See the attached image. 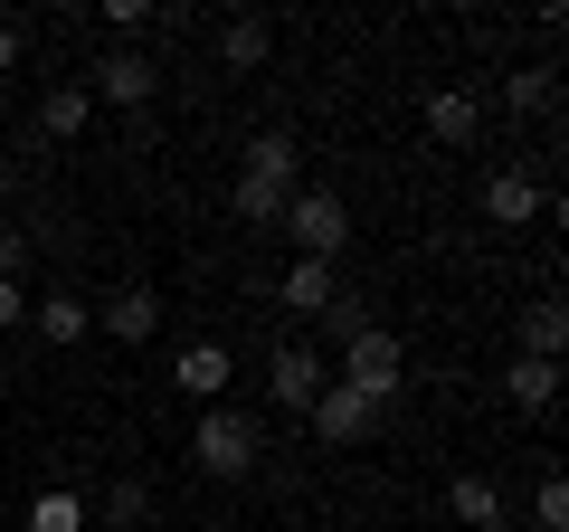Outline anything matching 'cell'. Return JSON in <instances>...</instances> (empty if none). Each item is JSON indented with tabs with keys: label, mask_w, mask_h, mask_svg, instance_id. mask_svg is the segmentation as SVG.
<instances>
[{
	"label": "cell",
	"mask_w": 569,
	"mask_h": 532,
	"mask_svg": "<svg viewBox=\"0 0 569 532\" xmlns=\"http://www.w3.org/2000/svg\"><path fill=\"white\" fill-rule=\"evenodd\" d=\"M86 124H96V96H86L77 77H58V86L39 96V134H48V144H77Z\"/></svg>",
	"instance_id": "obj_15"
},
{
	"label": "cell",
	"mask_w": 569,
	"mask_h": 532,
	"mask_svg": "<svg viewBox=\"0 0 569 532\" xmlns=\"http://www.w3.org/2000/svg\"><path fill=\"white\" fill-rule=\"evenodd\" d=\"M541 209H550L541 171L503 162V171H493V181H485V219H493V228H531V219H541Z\"/></svg>",
	"instance_id": "obj_10"
},
{
	"label": "cell",
	"mask_w": 569,
	"mask_h": 532,
	"mask_svg": "<svg viewBox=\"0 0 569 532\" xmlns=\"http://www.w3.org/2000/svg\"><path fill=\"white\" fill-rule=\"evenodd\" d=\"M86 96L96 105H123V115H142V105H152V86H162V67L142 58V48H96V67H86Z\"/></svg>",
	"instance_id": "obj_4"
},
{
	"label": "cell",
	"mask_w": 569,
	"mask_h": 532,
	"mask_svg": "<svg viewBox=\"0 0 569 532\" xmlns=\"http://www.w3.org/2000/svg\"><path fill=\"white\" fill-rule=\"evenodd\" d=\"M493 532H522V523H512V513H503V523H493Z\"/></svg>",
	"instance_id": "obj_28"
},
{
	"label": "cell",
	"mask_w": 569,
	"mask_h": 532,
	"mask_svg": "<svg viewBox=\"0 0 569 532\" xmlns=\"http://www.w3.org/2000/svg\"><path fill=\"white\" fill-rule=\"evenodd\" d=\"M323 381H332V362L313 343H276V371H266V390H276V410L284 418H305L313 400H323Z\"/></svg>",
	"instance_id": "obj_5"
},
{
	"label": "cell",
	"mask_w": 569,
	"mask_h": 532,
	"mask_svg": "<svg viewBox=\"0 0 569 532\" xmlns=\"http://www.w3.org/2000/svg\"><path fill=\"white\" fill-rule=\"evenodd\" d=\"M238 181H257V190H276V200H295V181H305V144H295V134H257Z\"/></svg>",
	"instance_id": "obj_11"
},
{
	"label": "cell",
	"mask_w": 569,
	"mask_h": 532,
	"mask_svg": "<svg viewBox=\"0 0 569 532\" xmlns=\"http://www.w3.org/2000/svg\"><path fill=\"white\" fill-rule=\"evenodd\" d=\"M560 105V67H522V77H503V115H550Z\"/></svg>",
	"instance_id": "obj_20"
},
{
	"label": "cell",
	"mask_w": 569,
	"mask_h": 532,
	"mask_svg": "<svg viewBox=\"0 0 569 532\" xmlns=\"http://www.w3.org/2000/svg\"><path fill=\"white\" fill-rule=\"evenodd\" d=\"M29 333H39L48 352H77L86 333H96V295L58 286V295H29Z\"/></svg>",
	"instance_id": "obj_8"
},
{
	"label": "cell",
	"mask_w": 569,
	"mask_h": 532,
	"mask_svg": "<svg viewBox=\"0 0 569 532\" xmlns=\"http://www.w3.org/2000/svg\"><path fill=\"white\" fill-rule=\"evenodd\" d=\"M475 134H485V96H466V86H437V96H427V144L466 152Z\"/></svg>",
	"instance_id": "obj_12"
},
{
	"label": "cell",
	"mask_w": 569,
	"mask_h": 532,
	"mask_svg": "<svg viewBox=\"0 0 569 532\" xmlns=\"http://www.w3.org/2000/svg\"><path fill=\"white\" fill-rule=\"evenodd\" d=\"M276 295H284V314H323L342 286H332V266H323V257H284V286H276Z\"/></svg>",
	"instance_id": "obj_17"
},
{
	"label": "cell",
	"mask_w": 569,
	"mask_h": 532,
	"mask_svg": "<svg viewBox=\"0 0 569 532\" xmlns=\"http://www.w3.org/2000/svg\"><path fill=\"white\" fill-rule=\"evenodd\" d=\"M447 513H456L466 532H493V523H503V485H493V475H456V485H447Z\"/></svg>",
	"instance_id": "obj_18"
},
{
	"label": "cell",
	"mask_w": 569,
	"mask_h": 532,
	"mask_svg": "<svg viewBox=\"0 0 569 532\" xmlns=\"http://www.w3.org/2000/svg\"><path fill=\"white\" fill-rule=\"evenodd\" d=\"M284 238H295V257H342V247H351V200H342V190H295V200H284Z\"/></svg>",
	"instance_id": "obj_3"
},
{
	"label": "cell",
	"mask_w": 569,
	"mask_h": 532,
	"mask_svg": "<svg viewBox=\"0 0 569 532\" xmlns=\"http://www.w3.org/2000/svg\"><path fill=\"white\" fill-rule=\"evenodd\" d=\"M29 532H96V523H86V494H67V485L29 494Z\"/></svg>",
	"instance_id": "obj_21"
},
{
	"label": "cell",
	"mask_w": 569,
	"mask_h": 532,
	"mask_svg": "<svg viewBox=\"0 0 569 532\" xmlns=\"http://www.w3.org/2000/svg\"><path fill=\"white\" fill-rule=\"evenodd\" d=\"M257 456H266V428H257L247 410H228V400H219V410L190 418V466H200V475L247 485V475H257Z\"/></svg>",
	"instance_id": "obj_1"
},
{
	"label": "cell",
	"mask_w": 569,
	"mask_h": 532,
	"mask_svg": "<svg viewBox=\"0 0 569 532\" xmlns=\"http://www.w3.org/2000/svg\"><path fill=\"white\" fill-rule=\"evenodd\" d=\"M531 532H569V485H560V466L531 485Z\"/></svg>",
	"instance_id": "obj_22"
},
{
	"label": "cell",
	"mask_w": 569,
	"mask_h": 532,
	"mask_svg": "<svg viewBox=\"0 0 569 532\" xmlns=\"http://www.w3.org/2000/svg\"><path fill=\"white\" fill-rule=\"evenodd\" d=\"M228 371H238V362H228V343H181V352H171V390L200 400V410H219V400H228Z\"/></svg>",
	"instance_id": "obj_9"
},
{
	"label": "cell",
	"mask_w": 569,
	"mask_h": 532,
	"mask_svg": "<svg viewBox=\"0 0 569 532\" xmlns=\"http://www.w3.org/2000/svg\"><path fill=\"white\" fill-rule=\"evenodd\" d=\"M0 276H10V286L29 276V238H20V228H0Z\"/></svg>",
	"instance_id": "obj_24"
},
{
	"label": "cell",
	"mask_w": 569,
	"mask_h": 532,
	"mask_svg": "<svg viewBox=\"0 0 569 532\" xmlns=\"http://www.w3.org/2000/svg\"><path fill=\"white\" fill-rule=\"evenodd\" d=\"M313 437H323V447H361L370 428H380V400H361V390H342V381H323V400H313Z\"/></svg>",
	"instance_id": "obj_6"
},
{
	"label": "cell",
	"mask_w": 569,
	"mask_h": 532,
	"mask_svg": "<svg viewBox=\"0 0 569 532\" xmlns=\"http://www.w3.org/2000/svg\"><path fill=\"white\" fill-rule=\"evenodd\" d=\"M503 400H512L522 418H550V410H560V362H531V352H512V362H503Z\"/></svg>",
	"instance_id": "obj_13"
},
{
	"label": "cell",
	"mask_w": 569,
	"mask_h": 532,
	"mask_svg": "<svg viewBox=\"0 0 569 532\" xmlns=\"http://www.w3.org/2000/svg\"><path fill=\"white\" fill-rule=\"evenodd\" d=\"M20 48H29V29H20V20H0V77L20 67Z\"/></svg>",
	"instance_id": "obj_26"
},
{
	"label": "cell",
	"mask_w": 569,
	"mask_h": 532,
	"mask_svg": "<svg viewBox=\"0 0 569 532\" xmlns=\"http://www.w3.org/2000/svg\"><path fill=\"white\" fill-rule=\"evenodd\" d=\"M342 390H361V400H380V410L408 390V352H399V333H389V324H361L342 343Z\"/></svg>",
	"instance_id": "obj_2"
},
{
	"label": "cell",
	"mask_w": 569,
	"mask_h": 532,
	"mask_svg": "<svg viewBox=\"0 0 569 532\" xmlns=\"http://www.w3.org/2000/svg\"><path fill=\"white\" fill-rule=\"evenodd\" d=\"M560 343H569V314H560V295L522 305V352H531V362H560Z\"/></svg>",
	"instance_id": "obj_19"
},
{
	"label": "cell",
	"mask_w": 569,
	"mask_h": 532,
	"mask_svg": "<svg viewBox=\"0 0 569 532\" xmlns=\"http://www.w3.org/2000/svg\"><path fill=\"white\" fill-rule=\"evenodd\" d=\"M228 200H238V219H247V228H276V219H284V200H276V190H257V181H238Z\"/></svg>",
	"instance_id": "obj_23"
},
{
	"label": "cell",
	"mask_w": 569,
	"mask_h": 532,
	"mask_svg": "<svg viewBox=\"0 0 569 532\" xmlns=\"http://www.w3.org/2000/svg\"><path fill=\"white\" fill-rule=\"evenodd\" d=\"M0 200H10V162H0Z\"/></svg>",
	"instance_id": "obj_27"
},
{
	"label": "cell",
	"mask_w": 569,
	"mask_h": 532,
	"mask_svg": "<svg viewBox=\"0 0 569 532\" xmlns=\"http://www.w3.org/2000/svg\"><path fill=\"white\" fill-rule=\"evenodd\" d=\"M96 333H104V343H123V352L152 343V333H162V295H152V286H114V295H96Z\"/></svg>",
	"instance_id": "obj_7"
},
{
	"label": "cell",
	"mask_w": 569,
	"mask_h": 532,
	"mask_svg": "<svg viewBox=\"0 0 569 532\" xmlns=\"http://www.w3.org/2000/svg\"><path fill=\"white\" fill-rule=\"evenodd\" d=\"M266 58H276V20H257V10L219 20V67H228V77H257Z\"/></svg>",
	"instance_id": "obj_14"
},
{
	"label": "cell",
	"mask_w": 569,
	"mask_h": 532,
	"mask_svg": "<svg viewBox=\"0 0 569 532\" xmlns=\"http://www.w3.org/2000/svg\"><path fill=\"white\" fill-rule=\"evenodd\" d=\"M86 523H104V532H142V523H152V485H142V475H114V485L86 504Z\"/></svg>",
	"instance_id": "obj_16"
},
{
	"label": "cell",
	"mask_w": 569,
	"mask_h": 532,
	"mask_svg": "<svg viewBox=\"0 0 569 532\" xmlns=\"http://www.w3.org/2000/svg\"><path fill=\"white\" fill-rule=\"evenodd\" d=\"M29 324V286H10V276H0V333H20Z\"/></svg>",
	"instance_id": "obj_25"
}]
</instances>
